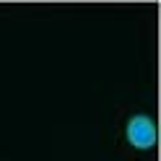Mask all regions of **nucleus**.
Here are the masks:
<instances>
[{
  "mask_svg": "<svg viewBox=\"0 0 161 161\" xmlns=\"http://www.w3.org/2000/svg\"><path fill=\"white\" fill-rule=\"evenodd\" d=\"M127 140L135 148H140V151L151 148L156 143V125H153V119L146 117V114H135L127 122Z\"/></svg>",
  "mask_w": 161,
  "mask_h": 161,
  "instance_id": "nucleus-1",
  "label": "nucleus"
}]
</instances>
